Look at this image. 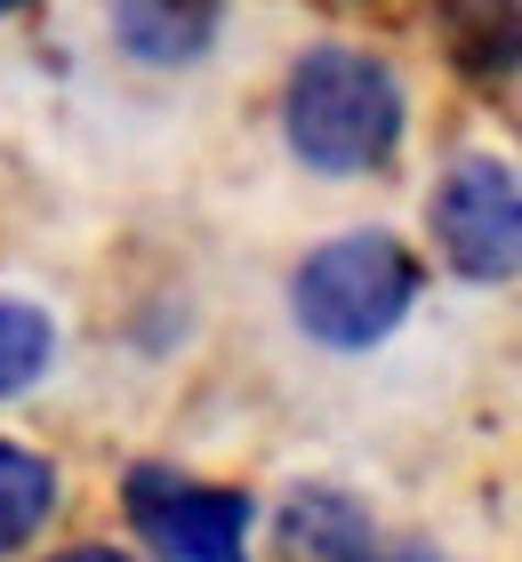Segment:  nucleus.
Listing matches in <instances>:
<instances>
[{
  "label": "nucleus",
  "instance_id": "obj_1",
  "mask_svg": "<svg viewBox=\"0 0 522 562\" xmlns=\"http://www.w3.org/2000/svg\"><path fill=\"white\" fill-rule=\"evenodd\" d=\"M281 130H290L306 169L362 177L402 137V89L362 48H306L290 72V97H281Z\"/></svg>",
  "mask_w": 522,
  "mask_h": 562
},
{
  "label": "nucleus",
  "instance_id": "obj_2",
  "mask_svg": "<svg viewBox=\"0 0 522 562\" xmlns=\"http://www.w3.org/2000/svg\"><path fill=\"white\" fill-rule=\"evenodd\" d=\"M418 297V258L395 234H337L322 241L290 281V305L306 322V338H322L337 353H362L378 346L386 329L410 314Z\"/></svg>",
  "mask_w": 522,
  "mask_h": 562
},
{
  "label": "nucleus",
  "instance_id": "obj_3",
  "mask_svg": "<svg viewBox=\"0 0 522 562\" xmlns=\"http://www.w3.org/2000/svg\"><path fill=\"white\" fill-rule=\"evenodd\" d=\"M434 241L466 281L522 273V177L490 153L451 161V177L434 186Z\"/></svg>",
  "mask_w": 522,
  "mask_h": 562
},
{
  "label": "nucleus",
  "instance_id": "obj_4",
  "mask_svg": "<svg viewBox=\"0 0 522 562\" xmlns=\"http://www.w3.org/2000/svg\"><path fill=\"white\" fill-rule=\"evenodd\" d=\"M129 522L145 530L169 562H249L242 530H249V498L242 491H209L169 467H137L129 474Z\"/></svg>",
  "mask_w": 522,
  "mask_h": 562
},
{
  "label": "nucleus",
  "instance_id": "obj_5",
  "mask_svg": "<svg viewBox=\"0 0 522 562\" xmlns=\"http://www.w3.org/2000/svg\"><path fill=\"white\" fill-rule=\"evenodd\" d=\"M434 24L451 65L475 81H499L522 65V0H434Z\"/></svg>",
  "mask_w": 522,
  "mask_h": 562
},
{
  "label": "nucleus",
  "instance_id": "obj_6",
  "mask_svg": "<svg viewBox=\"0 0 522 562\" xmlns=\"http://www.w3.org/2000/svg\"><path fill=\"white\" fill-rule=\"evenodd\" d=\"M113 33L137 65H193L218 33V0H113Z\"/></svg>",
  "mask_w": 522,
  "mask_h": 562
},
{
  "label": "nucleus",
  "instance_id": "obj_7",
  "mask_svg": "<svg viewBox=\"0 0 522 562\" xmlns=\"http://www.w3.org/2000/svg\"><path fill=\"white\" fill-rule=\"evenodd\" d=\"M48 506H57V474H48V458L0 442V554L33 539V530L48 522Z\"/></svg>",
  "mask_w": 522,
  "mask_h": 562
},
{
  "label": "nucleus",
  "instance_id": "obj_8",
  "mask_svg": "<svg viewBox=\"0 0 522 562\" xmlns=\"http://www.w3.org/2000/svg\"><path fill=\"white\" fill-rule=\"evenodd\" d=\"M48 353H57V329H48V314H41V305L0 297V394H24V386L48 370Z\"/></svg>",
  "mask_w": 522,
  "mask_h": 562
},
{
  "label": "nucleus",
  "instance_id": "obj_9",
  "mask_svg": "<svg viewBox=\"0 0 522 562\" xmlns=\"http://www.w3.org/2000/svg\"><path fill=\"white\" fill-rule=\"evenodd\" d=\"M346 562H434V554H410V547H378V530H370V539H362Z\"/></svg>",
  "mask_w": 522,
  "mask_h": 562
},
{
  "label": "nucleus",
  "instance_id": "obj_10",
  "mask_svg": "<svg viewBox=\"0 0 522 562\" xmlns=\"http://www.w3.org/2000/svg\"><path fill=\"white\" fill-rule=\"evenodd\" d=\"M57 562H129V554H113V547H81V554H57Z\"/></svg>",
  "mask_w": 522,
  "mask_h": 562
},
{
  "label": "nucleus",
  "instance_id": "obj_11",
  "mask_svg": "<svg viewBox=\"0 0 522 562\" xmlns=\"http://www.w3.org/2000/svg\"><path fill=\"white\" fill-rule=\"evenodd\" d=\"M0 9H24V0H0Z\"/></svg>",
  "mask_w": 522,
  "mask_h": 562
}]
</instances>
